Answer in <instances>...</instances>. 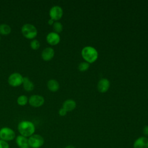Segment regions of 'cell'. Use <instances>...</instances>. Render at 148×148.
Returning <instances> with one entry per match:
<instances>
[{
  "label": "cell",
  "instance_id": "obj_1",
  "mask_svg": "<svg viewBox=\"0 0 148 148\" xmlns=\"http://www.w3.org/2000/svg\"><path fill=\"white\" fill-rule=\"evenodd\" d=\"M17 130L20 135L26 138H29L34 134L35 126L31 121L23 120L18 124Z\"/></svg>",
  "mask_w": 148,
  "mask_h": 148
},
{
  "label": "cell",
  "instance_id": "obj_2",
  "mask_svg": "<svg viewBox=\"0 0 148 148\" xmlns=\"http://www.w3.org/2000/svg\"><path fill=\"white\" fill-rule=\"evenodd\" d=\"M82 56L88 63H92L98 58V51L91 46H86L82 50Z\"/></svg>",
  "mask_w": 148,
  "mask_h": 148
},
{
  "label": "cell",
  "instance_id": "obj_3",
  "mask_svg": "<svg viewBox=\"0 0 148 148\" xmlns=\"http://www.w3.org/2000/svg\"><path fill=\"white\" fill-rule=\"evenodd\" d=\"M23 35L28 39H34L38 35L37 28L32 24L26 23L24 24L21 29Z\"/></svg>",
  "mask_w": 148,
  "mask_h": 148
},
{
  "label": "cell",
  "instance_id": "obj_4",
  "mask_svg": "<svg viewBox=\"0 0 148 148\" xmlns=\"http://www.w3.org/2000/svg\"><path fill=\"white\" fill-rule=\"evenodd\" d=\"M45 143L43 137L39 134H34L28 138V143L30 148H40Z\"/></svg>",
  "mask_w": 148,
  "mask_h": 148
},
{
  "label": "cell",
  "instance_id": "obj_5",
  "mask_svg": "<svg viewBox=\"0 0 148 148\" xmlns=\"http://www.w3.org/2000/svg\"><path fill=\"white\" fill-rule=\"evenodd\" d=\"M16 138L14 130L9 127H4L0 129V139L6 142L13 140Z\"/></svg>",
  "mask_w": 148,
  "mask_h": 148
},
{
  "label": "cell",
  "instance_id": "obj_6",
  "mask_svg": "<svg viewBox=\"0 0 148 148\" xmlns=\"http://www.w3.org/2000/svg\"><path fill=\"white\" fill-rule=\"evenodd\" d=\"M23 76L18 72H14L10 75L8 82L9 84L12 87H18L23 84Z\"/></svg>",
  "mask_w": 148,
  "mask_h": 148
},
{
  "label": "cell",
  "instance_id": "obj_7",
  "mask_svg": "<svg viewBox=\"0 0 148 148\" xmlns=\"http://www.w3.org/2000/svg\"><path fill=\"white\" fill-rule=\"evenodd\" d=\"M49 16L54 21H57L63 16V10L59 6H54L50 9Z\"/></svg>",
  "mask_w": 148,
  "mask_h": 148
},
{
  "label": "cell",
  "instance_id": "obj_8",
  "mask_svg": "<svg viewBox=\"0 0 148 148\" xmlns=\"http://www.w3.org/2000/svg\"><path fill=\"white\" fill-rule=\"evenodd\" d=\"M45 102L43 97L40 95H32L28 98L29 104L34 108H39L42 106Z\"/></svg>",
  "mask_w": 148,
  "mask_h": 148
},
{
  "label": "cell",
  "instance_id": "obj_9",
  "mask_svg": "<svg viewBox=\"0 0 148 148\" xmlns=\"http://www.w3.org/2000/svg\"><path fill=\"white\" fill-rule=\"evenodd\" d=\"M47 42L51 46L58 45L60 42V36L58 34L54 32H49L46 36Z\"/></svg>",
  "mask_w": 148,
  "mask_h": 148
},
{
  "label": "cell",
  "instance_id": "obj_10",
  "mask_svg": "<svg viewBox=\"0 0 148 148\" xmlns=\"http://www.w3.org/2000/svg\"><path fill=\"white\" fill-rule=\"evenodd\" d=\"M134 148H148V138L141 136L137 138L134 142Z\"/></svg>",
  "mask_w": 148,
  "mask_h": 148
},
{
  "label": "cell",
  "instance_id": "obj_11",
  "mask_svg": "<svg viewBox=\"0 0 148 148\" xmlns=\"http://www.w3.org/2000/svg\"><path fill=\"white\" fill-rule=\"evenodd\" d=\"M110 87V82L106 78L101 79L98 83L97 88L98 91L102 93L106 92Z\"/></svg>",
  "mask_w": 148,
  "mask_h": 148
},
{
  "label": "cell",
  "instance_id": "obj_12",
  "mask_svg": "<svg viewBox=\"0 0 148 148\" xmlns=\"http://www.w3.org/2000/svg\"><path fill=\"white\" fill-rule=\"evenodd\" d=\"M54 56V50L51 47H46L44 49L41 53L42 58L45 61H50Z\"/></svg>",
  "mask_w": 148,
  "mask_h": 148
},
{
  "label": "cell",
  "instance_id": "obj_13",
  "mask_svg": "<svg viewBox=\"0 0 148 148\" xmlns=\"http://www.w3.org/2000/svg\"><path fill=\"white\" fill-rule=\"evenodd\" d=\"M23 86L24 89L26 91H31L34 88V83L29 80V79L27 77H23Z\"/></svg>",
  "mask_w": 148,
  "mask_h": 148
},
{
  "label": "cell",
  "instance_id": "obj_14",
  "mask_svg": "<svg viewBox=\"0 0 148 148\" xmlns=\"http://www.w3.org/2000/svg\"><path fill=\"white\" fill-rule=\"evenodd\" d=\"M76 106L75 101L73 99H67L62 104V108H64L67 112L73 110Z\"/></svg>",
  "mask_w": 148,
  "mask_h": 148
},
{
  "label": "cell",
  "instance_id": "obj_15",
  "mask_svg": "<svg viewBox=\"0 0 148 148\" xmlns=\"http://www.w3.org/2000/svg\"><path fill=\"white\" fill-rule=\"evenodd\" d=\"M16 143L19 148L29 146L28 143V138L23 136L21 135H19L16 137Z\"/></svg>",
  "mask_w": 148,
  "mask_h": 148
},
{
  "label": "cell",
  "instance_id": "obj_16",
  "mask_svg": "<svg viewBox=\"0 0 148 148\" xmlns=\"http://www.w3.org/2000/svg\"><path fill=\"white\" fill-rule=\"evenodd\" d=\"M47 87L50 91L56 92L60 88V84L56 80L50 79L47 82Z\"/></svg>",
  "mask_w": 148,
  "mask_h": 148
},
{
  "label": "cell",
  "instance_id": "obj_17",
  "mask_svg": "<svg viewBox=\"0 0 148 148\" xmlns=\"http://www.w3.org/2000/svg\"><path fill=\"white\" fill-rule=\"evenodd\" d=\"M10 27L6 24H0V34L2 35H8L11 32Z\"/></svg>",
  "mask_w": 148,
  "mask_h": 148
},
{
  "label": "cell",
  "instance_id": "obj_18",
  "mask_svg": "<svg viewBox=\"0 0 148 148\" xmlns=\"http://www.w3.org/2000/svg\"><path fill=\"white\" fill-rule=\"evenodd\" d=\"M28 102V98L25 95H21L17 99V103L20 106H25Z\"/></svg>",
  "mask_w": 148,
  "mask_h": 148
},
{
  "label": "cell",
  "instance_id": "obj_19",
  "mask_svg": "<svg viewBox=\"0 0 148 148\" xmlns=\"http://www.w3.org/2000/svg\"><path fill=\"white\" fill-rule=\"evenodd\" d=\"M53 28L54 29V32L59 34L61 32L63 29V26L62 24L59 21H55L53 24Z\"/></svg>",
  "mask_w": 148,
  "mask_h": 148
},
{
  "label": "cell",
  "instance_id": "obj_20",
  "mask_svg": "<svg viewBox=\"0 0 148 148\" xmlns=\"http://www.w3.org/2000/svg\"><path fill=\"white\" fill-rule=\"evenodd\" d=\"M40 43L39 41L37 39H33L30 42V47L32 50H36L39 49V48L40 47Z\"/></svg>",
  "mask_w": 148,
  "mask_h": 148
},
{
  "label": "cell",
  "instance_id": "obj_21",
  "mask_svg": "<svg viewBox=\"0 0 148 148\" xmlns=\"http://www.w3.org/2000/svg\"><path fill=\"white\" fill-rule=\"evenodd\" d=\"M90 66V65L88 62H81L79 65V66H78V68H79V70L81 72H84V71H87L88 68Z\"/></svg>",
  "mask_w": 148,
  "mask_h": 148
},
{
  "label": "cell",
  "instance_id": "obj_22",
  "mask_svg": "<svg viewBox=\"0 0 148 148\" xmlns=\"http://www.w3.org/2000/svg\"><path fill=\"white\" fill-rule=\"evenodd\" d=\"M0 148H10L8 142L0 139Z\"/></svg>",
  "mask_w": 148,
  "mask_h": 148
},
{
  "label": "cell",
  "instance_id": "obj_23",
  "mask_svg": "<svg viewBox=\"0 0 148 148\" xmlns=\"http://www.w3.org/2000/svg\"><path fill=\"white\" fill-rule=\"evenodd\" d=\"M66 113H67V111L63 108H61L58 111V114L60 116H64L66 114Z\"/></svg>",
  "mask_w": 148,
  "mask_h": 148
},
{
  "label": "cell",
  "instance_id": "obj_24",
  "mask_svg": "<svg viewBox=\"0 0 148 148\" xmlns=\"http://www.w3.org/2000/svg\"><path fill=\"white\" fill-rule=\"evenodd\" d=\"M143 133L145 136H148V125L144 127L143 129Z\"/></svg>",
  "mask_w": 148,
  "mask_h": 148
},
{
  "label": "cell",
  "instance_id": "obj_25",
  "mask_svg": "<svg viewBox=\"0 0 148 148\" xmlns=\"http://www.w3.org/2000/svg\"><path fill=\"white\" fill-rule=\"evenodd\" d=\"M55 21L53 20H52L51 18H50L49 20H48V24H49V25H53V24H54V23Z\"/></svg>",
  "mask_w": 148,
  "mask_h": 148
},
{
  "label": "cell",
  "instance_id": "obj_26",
  "mask_svg": "<svg viewBox=\"0 0 148 148\" xmlns=\"http://www.w3.org/2000/svg\"><path fill=\"white\" fill-rule=\"evenodd\" d=\"M65 148H75V147L72 145H68L66 147H65Z\"/></svg>",
  "mask_w": 148,
  "mask_h": 148
},
{
  "label": "cell",
  "instance_id": "obj_27",
  "mask_svg": "<svg viewBox=\"0 0 148 148\" xmlns=\"http://www.w3.org/2000/svg\"><path fill=\"white\" fill-rule=\"evenodd\" d=\"M20 148H30L29 146H24V147H20Z\"/></svg>",
  "mask_w": 148,
  "mask_h": 148
},
{
  "label": "cell",
  "instance_id": "obj_28",
  "mask_svg": "<svg viewBox=\"0 0 148 148\" xmlns=\"http://www.w3.org/2000/svg\"><path fill=\"white\" fill-rule=\"evenodd\" d=\"M1 35H0V41H1Z\"/></svg>",
  "mask_w": 148,
  "mask_h": 148
}]
</instances>
